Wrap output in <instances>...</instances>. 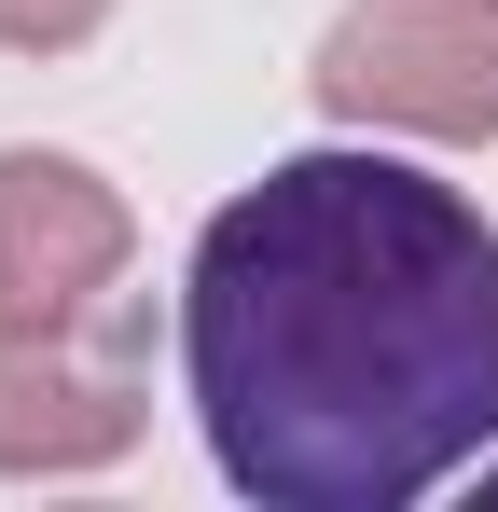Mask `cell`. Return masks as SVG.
Masks as SVG:
<instances>
[{"label":"cell","mask_w":498,"mask_h":512,"mask_svg":"<svg viewBox=\"0 0 498 512\" xmlns=\"http://www.w3.org/2000/svg\"><path fill=\"white\" fill-rule=\"evenodd\" d=\"M180 374L263 512H402L498 443V222L402 153H277L208 208Z\"/></svg>","instance_id":"6da1fadb"},{"label":"cell","mask_w":498,"mask_h":512,"mask_svg":"<svg viewBox=\"0 0 498 512\" xmlns=\"http://www.w3.org/2000/svg\"><path fill=\"white\" fill-rule=\"evenodd\" d=\"M319 97L402 139H498V0H346Z\"/></svg>","instance_id":"7a4b0ae2"},{"label":"cell","mask_w":498,"mask_h":512,"mask_svg":"<svg viewBox=\"0 0 498 512\" xmlns=\"http://www.w3.org/2000/svg\"><path fill=\"white\" fill-rule=\"evenodd\" d=\"M139 443V305L0 319V471H97Z\"/></svg>","instance_id":"3957f363"},{"label":"cell","mask_w":498,"mask_h":512,"mask_svg":"<svg viewBox=\"0 0 498 512\" xmlns=\"http://www.w3.org/2000/svg\"><path fill=\"white\" fill-rule=\"evenodd\" d=\"M125 277V194L70 153H0V319H83Z\"/></svg>","instance_id":"277c9868"},{"label":"cell","mask_w":498,"mask_h":512,"mask_svg":"<svg viewBox=\"0 0 498 512\" xmlns=\"http://www.w3.org/2000/svg\"><path fill=\"white\" fill-rule=\"evenodd\" d=\"M97 14L111 0H0V56H70V42H97Z\"/></svg>","instance_id":"5b68a950"}]
</instances>
